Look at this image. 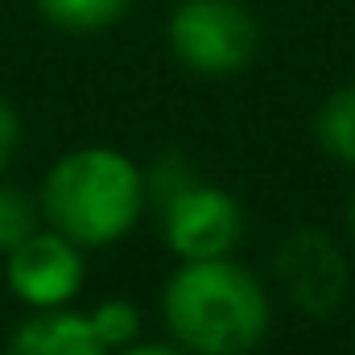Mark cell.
I'll return each mask as SVG.
<instances>
[{
    "label": "cell",
    "mask_w": 355,
    "mask_h": 355,
    "mask_svg": "<svg viewBox=\"0 0 355 355\" xmlns=\"http://www.w3.org/2000/svg\"><path fill=\"white\" fill-rule=\"evenodd\" d=\"M162 322L190 355H252L272 327V302L236 257L178 261L162 285Z\"/></svg>",
    "instance_id": "6da1fadb"
},
{
    "label": "cell",
    "mask_w": 355,
    "mask_h": 355,
    "mask_svg": "<svg viewBox=\"0 0 355 355\" xmlns=\"http://www.w3.org/2000/svg\"><path fill=\"white\" fill-rule=\"evenodd\" d=\"M37 207L46 227L62 232L83 252L107 248L149 211L145 170L112 145H79L46 170Z\"/></svg>",
    "instance_id": "7a4b0ae2"
},
{
    "label": "cell",
    "mask_w": 355,
    "mask_h": 355,
    "mask_svg": "<svg viewBox=\"0 0 355 355\" xmlns=\"http://www.w3.org/2000/svg\"><path fill=\"white\" fill-rule=\"evenodd\" d=\"M166 42L190 75L232 79L261 54V21L244 0H178Z\"/></svg>",
    "instance_id": "3957f363"
},
{
    "label": "cell",
    "mask_w": 355,
    "mask_h": 355,
    "mask_svg": "<svg viewBox=\"0 0 355 355\" xmlns=\"http://www.w3.org/2000/svg\"><path fill=\"white\" fill-rule=\"evenodd\" d=\"M162 244L178 261H215V257H236L244 240V207L236 194L223 186H211L202 178L186 182L170 198L153 207Z\"/></svg>",
    "instance_id": "277c9868"
},
{
    "label": "cell",
    "mask_w": 355,
    "mask_h": 355,
    "mask_svg": "<svg viewBox=\"0 0 355 355\" xmlns=\"http://www.w3.org/2000/svg\"><path fill=\"white\" fill-rule=\"evenodd\" d=\"M83 277H87L83 248L54 227H37L4 257V281L12 297L29 310L71 306L83 289Z\"/></svg>",
    "instance_id": "5b68a950"
},
{
    "label": "cell",
    "mask_w": 355,
    "mask_h": 355,
    "mask_svg": "<svg viewBox=\"0 0 355 355\" xmlns=\"http://www.w3.org/2000/svg\"><path fill=\"white\" fill-rule=\"evenodd\" d=\"M272 272L285 297L310 318H331L352 289L347 257L339 252V244L327 232H314V227H302L281 240L272 257Z\"/></svg>",
    "instance_id": "8992f818"
},
{
    "label": "cell",
    "mask_w": 355,
    "mask_h": 355,
    "mask_svg": "<svg viewBox=\"0 0 355 355\" xmlns=\"http://www.w3.org/2000/svg\"><path fill=\"white\" fill-rule=\"evenodd\" d=\"M8 355H112L87 314L58 306V310H33L12 335H8Z\"/></svg>",
    "instance_id": "52a82bcc"
},
{
    "label": "cell",
    "mask_w": 355,
    "mask_h": 355,
    "mask_svg": "<svg viewBox=\"0 0 355 355\" xmlns=\"http://www.w3.org/2000/svg\"><path fill=\"white\" fill-rule=\"evenodd\" d=\"M314 132H318V145L339 166L355 170V83H343L322 99V107L314 116Z\"/></svg>",
    "instance_id": "ba28073f"
},
{
    "label": "cell",
    "mask_w": 355,
    "mask_h": 355,
    "mask_svg": "<svg viewBox=\"0 0 355 355\" xmlns=\"http://www.w3.org/2000/svg\"><path fill=\"white\" fill-rule=\"evenodd\" d=\"M33 4H37V12L54 29H67V33H99V29H112L132 8V0H33Z\"/></svg>",
    "instance_id": "9c48e42d"
},
{
    "label": "cell",
    "mask_w": 355,
    "mask_h": 355,
    "mask_svg": "<svg viewBox=\"0 0 355 355\" xmlns=\"http://www.w3.org/2000/svg\"><path fill=\"white\" fill-rule=\"evenodd\" d=\"M87 318L95 327V335H99V343L112 355L132 347V343H141V310L128 297H103Z\"/></svg>",
    "instance_id": "30bf717a"
},
{
    "label": "cell",
    "mask_w": 355,
    "mask_h": 355,
    "mask_svg": "<svg viewBox=\"0 0 355 355\" xmlns=\"http://www.w3.org/2000/svg\"><path fill=\"white\" fill-rule=\"evenodd\" d=\"M37 227H42V207H37L25 190L0 182V257H8V252H12L21 240H29Z\"/></svg>",
    "instance_id": "8fae6325"
},
{
    "label": "cell",
    "mask_w": 355,
    "mask_h": 355,
    "mask_svg": "<svg viewBox=\"0 0 355 355\" xmlns=\"http://www.w3.org/2000/svg\"><path fill=\"white\" fill-rule=\"evenodd\" d=\"M17 145H21V116H17V107L0 95V178H4L8 166H12Z\"/></svg>",
    "instance_id": "7c38bea8"
},
{
    "label": "cell",
    "mask_w": 355,
    "mask_h": 355,
    "mask_svg": "<svg viewBox=\"0 0 355 355\" xmlns=\"http://www.w3.org/2000/svg\"><path fill=\"white\" fill-rule=\"evenodd\" d=\"M116 355H190V352H182L178 343H132V347H124Z\"/></svg>",
    "instance_id": "4fadbf2b"
},
{
    "label": "cell",
    "mask_w": 355,
    "mask_h": 355,
    "mask_svg": "<svg viewBox=\"0 0 355 355\" xmlns=\"http://www.w3.org/2000/svg\"><path fill=\"white\" fill-rule=\"evenodd\" d=\"M347 227H352V244H355V194H352V207H347Z\"/></svg>",
    "instance_id": "5bb4252c"
}]
</instances>
